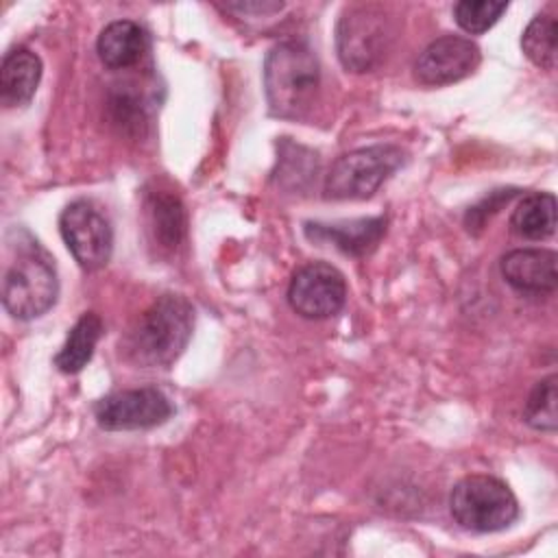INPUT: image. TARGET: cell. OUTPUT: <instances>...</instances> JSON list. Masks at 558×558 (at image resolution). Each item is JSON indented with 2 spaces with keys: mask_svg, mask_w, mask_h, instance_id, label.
<instances>
[{
  "mask_svg": "<svg viewBox=\"0 0 558 558\" xmlns=\"http://www.w3.org/2000/svg\"><path fill=\"white\" fill-rule=\"evenodd\" d=\"M100 336H102V318L96 312H85L70 329L61 351L54 357V366L68 375L83 371L92 360Z\"/></svg>",
  "mask_w": 558,
  "mask_h": 558,
  "instance_id": "obj_16",
  "label": "cell"
},
{
  "mask_svg": "<svg viewBox=\"0 0 558 558\" xmlns=\"http://www.w3.org/2000/svg\"><path fill=\"white\" fill-rule=\"evenodd\" d=\"M192 331V303L181 294H161L131 325L120 349L140 368H166L185 351Z\"/></svg>",
  "mask_w": 558,
  "mask_h": 558,
  "instance_id": "obj_2",
  "label": "cell"
},
{
  "mask_svg": "<svg viewBox=\"0 0 558 558\" xmlns=\"http://www.w3.org/2000/svg\"><path fill=\"white\" fill-rule=\"evenodd\" d=\"M453 521L477 534L510 527L519 517V501L506 482L493 475H466L449 495Z\"/></svg>",
  "mask_w": 558,
  "mask_h": 558,
  "instance_id": "obj_4",
  "label": "cell"
},
{
  "mask_svg": "<svg viewBox=\"0 0 558 558\" xmlns=\"http://www.w3.org/2000/svg\"><path fill=\"white\" fill-rule=\"evenodd\" d=\"M347 301L344 275L327 262L301 266L288 286L290 307L310 320H323L342 310Z\"/></svg>",
  "mask_w": 558,
  "mask_h": 558,
  "instance_id": "obj_9",
  "label": "cell"
},
{
  "mask_svg": "<svg viewBox=\"0 0 558 558\" xmlns=\"http://www.w3.org/2000/svg\"><path fill=\"white\" fill-rule=\"evenodd\" d=\"M320 87V65L314 50L296 39L272 46L264 61V92L277 118L301 120Z\"/></svg>",
  "mask_w": 558,
  "mask_h": 558,
  "instance_id": "obj_3",
  "label": "cell"
},
{
  "mask_svg": "<svg viewBox=\"0 0 558 558\" xmlns=\"http://www.w3.org/2000/svg\"><path fill=\"white\" fill-rule=\"evenodd\" d=\"M174 408L157 388H129L105 395L94 403L96 423L107 432L148 429L166 423Z\"/></svg>",
  "mask_w": 558,
  "mask_h": 558,
  "instance_id": "obj_8",
  "label": "cell"
},
{
  "mask_svg": "<svg viewBox=\"0 0 558 558\" xmlns=\"http://www.w3.org/2000/svg\"><path fill=\"white\" fill-rule=\"evenodd\" d=\"M153 242L161 251H174L185 238V207L170 190H148L144 198Z\"/></svg>",
  "mask_w": 558,
  "mask_h": 558,
  "instance_id": "obj_15",
  "label": "cell"
},
{
  "mask_svg": "<svg viewBox=\"0 0 558 558\" xmlns=\"http://www.w3.org/2000/svg\"><path fill=\"white\" fill-rule=\"evenodd\" d=\"M556 253L549 248H514L499 262L501 277L519 292L549 294L558 286Z\"/></svg>",
  "mask_w": 558,
  "mask_h": 558,
  "instance_id": "obj_11",
  "label": "cell"
},
{
  "mask_svg": "<svg viewBox=\"0 0 558 558\" xmlns=\"http://www.w3.org/2000/svg\"><path fill=\"white\" fill-rule=\"evenodd\" d=\"M403 163L395 144H373L340 155L325 174V194L338 201L368 198Z\"/></svg>",
  "mask_w": 558,
  "mask_h": 558,
  "instance_id": "obj_5",
  "label": "cell"
},
{
  "mask_svg": "<svg viewBox=\"0 0 558 558\" xmlns=\"http://www.w3.org/2000/svg\"><path fill=\"white\" fill-rule=\"evenodd\" d=\"M148 50L146 31L133 20L109 22L96 41L98 59L109 70H124L135 65Z\"/></svg>",
  "mask_w": 558,
  "mask_h": 558,
  "instance_id": "obj_13",
  "label": "cell"
},
{
  "mask_svg": "<svg viewBox=\"0 0 558 558\" xmlns=\"http://www.w3.org/2000/svg\"><path fill=\"white\" fill-rule=\"evenodd\" d=\"M386 233V218H357L344 222H307L305 235L314 242H325L338 251L360 257L371 253Z\"/></svg>",
  "mask_w": 558,
  "mask_h": 558,
  "instance_id": "obj_12",
  "label": "cell"
},
{
  "mask_svg": "<svg viewBox=\"0 0 558 558\" xmlns=\"http://www.w3.org/2000/svg\"><path fill=\"white\" fill-rule=\"evenodd\" d=\"M392 26L386 13L375 4L349 7L336 28V48L340 63L351 72L373 70L390 50Z\"/></svg>",
  "mask_w": 558,
  "mask_h": 558,
  "instance_id": "obj_6",
  "label": "cell"
},
{
  "mask_svg": "<svg viewBox=\"0 0 558 558\" xmlns=\"http://www.w3.org/2000/svg\"><path fill=\"white\" fill-rule=\"evenodd\" d=\"M523 54L541 70H554L558 57V22L549 13H538L530 20L521 35Z\"/></svg>",
  "mask_w": 558,
  "mask_h": 558,
  "instance_id": "obj_18",
  "label": "cell"
},
{
  "mask_svg": "<svg viewBox=\"0 0 558 558\" xmlns=\"http://www.w3.org/2000/svg\"><path fill=\"white\" fill-rule=\"evenodd\" d=\"M220 9L229 11V13H240V15H270L283 9V2H275V0H244V2H227V4H218Z\"/></svg>",
  "mask_w": 558,
  "mask_h": 558,
  "instance_id": "obj_23",
  "label": "cell"
},
{
  "mask_svg": "<svg viewBox=\"0 0 558 558\" xmlns=\"http://www.w3.org/2000/svg\"><path fill=\"white\" fill-rule=\"evenodd\" d=\"M480 61L482 52L475 41L460 35H445L434 39L418 54L414 63V76L421 85L427 87L451 85L473 74Z\"/></svg>",
  "mask_w": 558,
  "mask_h": 558,
  "instance_id": "obj_10",
  "label": "cell"
},
{
  "mask_svg": "<svg viewBox=\"0 0 558 558\" xmlns=\"http://www.w3.org/2000/svg\"><path fill=\"white\" fill-rule=\"evenodd\" d=\"M59 296L52 255L22 227L7 233L2 305L17 320L44 316Z\"/></svg>",
  "mask_w": 558,
  "mask_h": 558,
  "instance_id": "obj_1",
  "label": "cell"
},
{
  "mask_svg": "<svg viewBox=\"0 0 558 558\" xmlns=\"http://www.w3.org/2000/svg\"><path fill=\"white\" fill-rule=\"evenodd\" d=\"M288 148H290V155H286L283 150H281V166H279V183H283V185H294V172H303V177H307V179H312V174L316 172V155L312 153V150H303V155H301V159H299V163L294 161V144H288Z\"/></svg>",
  "mask_w": 558,
  "mask_h": 558,
  "instance_id": "obj_22",
  "label": "cell"
},
{
  "mask_svg": "<svg viewBox=\"0 0 558 558\" xmlns=\"http://www.w3.org/2000/svg\"><path fill=\"white\" fill-rule=\"evenodd\" d=\"M556 375H547L545 379L536 381L525 408H523V421L538 432H556L558 427V414H556Z\"/></svg>",
  "mask_w": 558,
  "mask_h": 558,
  "instance_id": "obj_19",
  "label": "cell"
},
{
  "mask_svg": "<svg viewBox=\"0 0 558 558\" xmlns=\"http://www.w3.org/2000/svg\"><path fill=\"white\" fill-rule=\"evenodd\" d=\"M506 2H493V0H462L453 4V17L456 24L471 33L480 35L486 33L490 26L497 24V20L506 13Z\"/></svg>",
  "mask_w": 558,
  "mask_h": 558,
  "instance_id": "obj_20",
  "label": "cell"
},
{
  "mask_svg": "<svg viewBox=\"0 0 558 558\" xmlns=\"http://www.w3.org/2000/svg\"><path fill=\"white\" fill-rule=\"evenodd\" d=\"M514 194H517V190H510V187H508V190H495V192H490L486 198H482L477 205L469 207V211H466V216H464L466 229H469L471 233H477L480 229H484L486 220H488L493 214H497L499 207L506 205Z\"/></svg>",
  "mask_w": 558,
  "mask_h": 558,
  "instance_id": "obj_21",
  "label": "cell"
},
{
  "mask_svg": "<svg viewBox=\"0 0 558 558\" xmlns=\"http://www.w3.org/2000/svg\"><path fill=\"white\" fill-rule=\"evenodd\" d=\"M61 238L85 270L102 268L113 251V229L107 214L89 198H76L59 216Z\"/></svg>",
  "mask_w": 558,
  "mask_h": 558,
  "instance_id": "obj_7",
  "label": "cell"
},
{
  "mask_svg": "<svg viewBox=\"0 0 558 558\" xmlns=\"http://www.w3.org/2000/svg\"><path fill=\"white\" fill-rule=\"evenodd\" d=\"M41 81V59L20 46L4 54L0 65V100L4 107H24Z\"/></svg>",
  "mask_w": 558,
  "mask_h": 558,
  "instance_id": "obj_14",
  "label": "cell"
},
{
  "mask_svg": "<svg viewBox=\"0 0 558 558\" xmlns=\"http://www.w3.org/2000/svg\"><path fill=\"white\" fill-rule=\"evenodd\" d=\"M514 233L525 240H545L556 231V198L549 192H532L521 198L510 216Z\"/></svg>",
  "mask_w": 558,
  "mask_h": 558,
  "instance_id": "obj_17",
  "label": "cell"
}]
</instances>
